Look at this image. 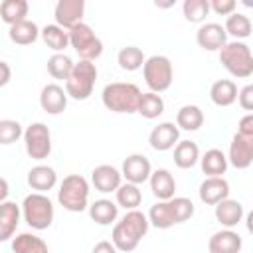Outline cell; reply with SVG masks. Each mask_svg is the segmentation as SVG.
Here are the masks:
<instances>
[{"label": "cell", "mask_w": 253, "mask_h": 253, "mask_svg": "<svg viewBox=\"0 0 253 253\" xmlns=\"http://www.w3.org/2000/svg\"><path fill=\"white\" fill-rule=\"evenodd\" d=\"M148 215H144L138 210H130L125 213V217L121 221L115 223L113 227V235L111 241L115 243V247L123 253H130L138 247L140 239L146 235L148 231Z\"/></svg>", "instance_id": "6da1fadb"}, {"label": "cell", "mask_w": 253, "mask_h": 253, "mask_svg": "<svg viewBox=\"0 0 253 253\" xmlns=\"http://www.w3.org/2000/svg\"><path fill=\"white\" fill-rule=\"evenodd\" d=\"M140 89L134 83H123V81H115L105 85L101 99L103 105L113 111V113H138V105H140Z\"/></svg>", "instance_id": "7a4b0ae2"}, {"label": "cell", "mask_w": 253, "mask_h": 253, "mask_svg": "<svg viewBox=\"0 0 253 253\" xmlns=\"http://www.w3.org/2000/svg\"><path fill=\"white\" fill-rule=\"evenodd\" d=\"M57 202L63 210L79 213L89 208V184L79 174H69L63 178L57 190Z\"/></svg>", "instance_id": "3957f363"}, {"label": "cell", "mask_w": 253, "mask_h": 253, "mask_svg": "<svg viewBox=\"0 0 253 253\" xmlns=\"http://www.w3.org/2000/svg\"><path fill=\"white\" fill-rule=\"evenodd\" d=\"M219 61L233 77L245 79L253 73V53L243 42H227L219 49Z\"/></svg>", "instance_id": "277c9868"}, {"label": "cell", "mask_w": 253, "mask_h": 253, "mask_svg": "<svg viewBox=\"0 0 253 253\" xmlns=\"http://www.w3.org/2000/svg\"><path fill=\"white\" fill-rule=\"evenodd\" d=\"M22 215L32 229L36 231L47 229L53 221V204L45 194L40 192L28 194L22 202Z\"/></svg>", "instance_id": "5b68a950"}, {"label": "cell", "mask_w": 253, "mask_h": 253, "mask_svg": "<svg viewBox=\"0 0 253 253\" xmlns=\"http://www.w3.org/2000/svg\"><path fill=\"white\" fill-rule=\"evenodd\" d=\"M95 81H97V67H95V63L79 59V63H75V67L71 71V77L65 81V91H67V95L71 99L85 101L93 93Z\"/></svg>", "instance_id": "8992f818"}, {"label": "cell", "mask_w": 253, "mask_h": 253, "mask_svg": "<svg viewBox=\"0 0 253 253\" xmlns=\"http://www.w3.org/2000/svg\"><path fill=\"white\" fill-rule=\"evenodd\" d=\"M144 83L152 93H162L170 89L174 79V67L172 61L166 55H150L142 65Z\"/></svg>", "instance_id": "52a82bcc"}, {"label": "cell", "mask_w": 253, "mask_h": 253, "mask_svg": "<svg viewBox=\"0 0 253 253\" xmlns=\"http://www.w3.org/2000/svg\"><path fill=\"white\" fill-rule=\"evenodd\" d=\"M69 43L85 61H95L103 53V42L95 36L91 26H87L85 22L69 30Z\"/></svg>", "instance_id": "ba28073f"}, {"label": "cell", "mask_w": 253, "mask_h": 253, "mask_svg": "<svg viewBox=\"0 0 253 253\" xmlns=\"http://www.w3.org/2000/svg\"><path fill=\"white\" fill-rule=\"evenodd\" d=\"M26 152L32 160H43L51 152V134L43 123H32L24 130Z\"/></svg>", "instance_id": "9c48e42d"}, {"label": "cell", "mask_w": 253, "mask_h": 253, "mask_svg": "<svg viewBox=\"0 0 253 253\" xmlns=\"http://www.w3.org/2000/svg\"><path fill=\"white\" fill-rule=\"evenodd\" d=\"M227 160L237 170H245L253 164V136L235 132L229 142V154Z\"/></svg>", "instance_id": "30bf717a"}, {"label": "cell", "mask_w": 253, "mask_h": 253, "mask_svg": "<svg viewBox=\"0 0 253 253\" xmlns=\"http://www.w3.org/2000/svg\"><path fill=\"white\" fill-rule=\"evenodd\" d=\"M83 14H85V2L83 0H59L55 4V10H53L55 24L67 32L83 22Z\"/></svg>", "instance_id": "8fae6325"}, {"label": "cell", "mask_w": 253, "mask_h": 253, "mask_svg": "<svg viewBox=\"0 0 253 253\" xmlns=\"http://www.w3.org/2000/svg\"><path fill=\"white\" fill-rule=\"evenodd\" d=\"M196 42L206 51H219L227 43V32H225V28L221 24L208 22V24H202L198 28Z\"/></svg>", "instance_id": "7c38bea8"}, {"label": "cell", "mask_w": 253, "mask_h": 253, "mask_svg": "<svg viewBox=\"0 0 253 253\" xmlns=\"http://www.w3.org/2000/svg\"><path fill=\"white\" fill-rule=\"evenodd\" d=\"M121 172H123V178H126V182L138 186V184H144L146 180H150L152 166L144 154H130L125 158Z\"/></svg>", "instance_id": "4fadbf2b"}, {"label": "cell", "mask_w": 253, "mask_h": 253, "mask_svg": "<svg viewBox=\"0 0 253 253\" xmlns=\"http://www.w3.org/2000/svg\"><path fill=\"white\" fill-rule=\"evenodd\" d=\"M180 128H178V125H174V123H160L158 126H154L152 130H150V134H148V142H150V146L154 148V150H158V152H164V150H170V148H174L180 140Z\"/></svg>", "instance_id": "5bb4252c"}, {"label": "cell", "mask_w": 253, "mask_h": 253, "mask_svg": "<svg viewBox=\"0 0 253 253\" xmlns=\"http://www.w3.org/2000/svg\"><path fill=\"white\" fill-rule=\"evenodd\" d=\"M200 200L208 206H217L219 202L229 198V184L223 176H211L206 178L200 184Z\"/></svg>", "instance_id": "9a60e30c"}, {"label": "cell", "mask_w": 253, "mask_h": 253, "mask_svg": "<svg viewBox=\"0 0 253 253\" xmlns=\"http://www.w3.org/2000/svg\"><path fill=\"white\" fill-rule=\"evenodd\" d=\"M121 178H123V172H119L111 164H101V166L93 168V172H91V182H93L95 190L101 194L117 192L121 188Z\"/></svg>", "instance_id": "2e32d148"}, {"label": "cell", "mask_w": 253, "mask_h": 253, "mask_svg": "<svg viewBox=\"0 0 253 253\" xmlns=\"http://www.w3.org/2000/svg\"><path fill=\"white\" fill-rule=\"evenodd\" d=\"M67 91L57 83H49L40 93V105L47 115H59L67 107Z\"/></svg>", "instance_id": "e0dca14e"}, {"label": "cell", "mask_w": 253, "mask_h": 253, "mask_svg": "<svg viewBox=\"0 0 253 253\" xmlns=\"http://www.w3.org/2000/svg\"><path fill=\"white\" fill-rule=\"evenodd\" d=\"M241 245H243V241H241V235L237 231L221 229L210 237L208 249H210V253H239Z\"/></svg>", "instance_id": "ac0fdd59"}, {"label": "cell", "mask_w": 253, "mask_h": 253, "mask_svg": "<svg viewBox=\"0 0 253 253\" xmlns=\"http://www.w3.org/2000/svg\"><path fill=\"white\" fill-rule=\"evenodd\" d=\"M148 182H150V190H152V194H154L160 202H168V200L174 198L176 182H174V176L170 174V170H166V168H158V170H154Z\"/></svg>", "instance_id": "d6986e66"}, {"label": "cell", "mask_w": 253, "mask_h": 253, "mask_svg": "<svg viewBox=\"0 0 253 253\" xmlns=\"http://www.w3.org/2000/svg\"><path fill=\"white\" fill-rule=\"evenodd\" d=\"M20 223V208L14 202L0 204V241H8Z\"/></svg>", "instance_id": "ffe728a7"}, {"label": "cell", "mask_w": 253, "mask_h": 253, "mask_svg": "<svg viewBox=\"0 0 253 253\" xmlns=\"http://www.w3.org/2000/svg\"><path fill=\"white\" fill-rule=\"evenodd\" d=\"M28 184H30L32 190L43 194V192L51 190V188L57 184V174H55L53 168L40 164V166H34V168L28 172Z\"/></svg>", "instance_id": "44dd1931"}, {"label": "cell", "mask_w": 253, "mask_h": 253, "mask_svg": "<svg viewBox=\"0 0 253 253\" xmlns=\"http://www.w3.org/2000/svg\"><path fill=\"white\" fill-rule=\"evenodd\" d=\"M215 219L223 227L231 229L243 219V206L237 200H229L227 198V200H223V202H219L215 206Z\"/></svg>", "instance_id": "7402d4cb"}, {"label": "cell", "mask_w": 253, "mask_h": 253, "mask_svg": "<svg viewBox=\"0 0 253 253\" xmlns=\"http://www.w3.org/2000/svg\"><path fill=\"white\" fill-rule=\"evenodd\" d=\"M237 85L231 79H217L210 89V99L217 107H229L237 101Z\"/></svg>", "instance_id": "603a6c76"}, {"label": "cell", "mask_w": 253, "mask_h": 253, "mask_svg": "<svg viewBox=\"0 0 253 253\" xmlns=\"http://www.w3.org/2000/svg\"><path fill=\"white\" fill-rule=\"evenodd\" d=\"M8 36H10V40H12L14 43H18V45H30V43H34V42L42 36V32H40V28L36 26V22L24 20V22H18V24L10 26Z\"/></svg>", "instance_id": "cb8c5ba5"}, {"label": "cell", "mask_w": 253, "mask_h": 253, "mask_svg": "<svg viewBox=\"0 0 253 253\" xmlns=\"http://www.w3.org/2000/svg\"><path fill=\"white\" fill-rule=\"evenodd\" d=\"M227 162H229L227 156H225L219 148H210V150H206V154L200 158L202 172L208 174V178L225 174V170H227Z\"/></svg>", "instance_id": "d4e9b609"}, {"label": "cell", "mask_w": 253, "mask_h": 253, "mask_svg": "<svg viewBox=\"0 0 253 253\" xmlns=\"http://www.w3.org/2000/svg\"><path fill=\"white\" fill-rule=\"evenodd\" d=\"M89 215L99 225H111L119 215V206L111 200H95L89 206Z\"/></svg>", "instance_id": "484cf974"}, {"label": "cell", "mask_w": 253, "mask_h": 253, "mask_svg": "<svg viewBox=\"0 0 253 253\" xmlns=\"http://www.w3.org/2000/svg\"><path fill=\"white\" fill-rule=\"evenodd\" d=\"M148 221L150 225H154L156 229H168L172 225H176V215H174V210L170 206V200L168 202H156L150 211H148Z\"/></svg>", "instance_id": "4316f807"}, {"label": "cell", "mask_w": 253, "mask_h": 253, "mask_svg": "<svg viewBox=\"0 0 253 253\" xmlns=\"http://www.w3.org/2000/svg\"><path fill=\"white\" fill-rule=\"evenodd\" d=\"M200 160V148L196 142L192 140H180L174 146V164L182 170L196 166V162Z\"/></svg>", "instance_id": "83f0119b"}, {"label": "cell", "mask_w": 253, "mask_h": 253, "mask_svg": "<svg viewBox=\"0 0 253 253\" xmlns=\"http://www.w3.org/2000/svg\"><path fill=\"white\" fill-rule=\"evenodd\" d=\"M28 10H30V4L26 0H4L0 4V18L8 26H14L18 22L28 20L26 18L28 16Z\"/></svg>", "instance_id": "f1b7e54d"}, {"label": "cell", "mask_w": 253, "mask_h": 253, "mask_svg": "<svg viewBox=\"0 0 253 253\" xmlns=\"http://www.w3.org/2000/svg\"><path fill=\"white\" fill-rule=\"evenodd\" d=\"M14 253H49L47 243L34 233H20L12 239Z\"/></svg>", "instance_id": "f546056e"}, {"label": "cell", "mask_w": 253, "mask_h": 253, "mask_svg": "<svg viewBox=\"0 0 253 253\" xmlns=\"http://www.w3.org/2000/svg\"><path fill=\"white\" fill-rule=\"evenodd\" d=\"M176 125L182 130H198L204 125V113L198 105H184L176 113Z\"/></svg>", "instance_id": "4dcf8cb0"}, {"label": "cell", "mask_w": 253, "mask_h": 253, "mask_svg": "<svg viewBox=\"0 0 253 253\" xmlns=\"http://www.w3.org/2000/svg\"><path fill=\"white\" fill-rule=\"evenodd\" d=\"M223 28H225L227 36L235 38V42L249 38L251 32H253V24H251V20H249L245 14H239V12H233L231 16H227Z\"/></svg>", "instance_id": "1f68e13d"}, {"label": "cell", "mask_w": 253, "mask_h": 253, "mask_svg": "<svg viewBox=\"0 0 253 253\" xmlns=\"http://www.w3.org/2000/svg\"><path fill=\"white\" fill-rule=\"evenodd\" d=\"M42 40H43V43L49 47V49H53V51H63L67 45H71L69 43V32L67 30H63L61 26H57V24H49V26H45L43 30H42Z\"/></svg>", "instance_id": "d6a6232c"}, {"label": "cell", "mask_w": 253, "mask_h": 253, "mask_svg": "<svg viewBox=\"0 0 253 253\" xmlns=\"http://www.w3.org/2000/svg\"><path fill=\"white\" fill-rule=\"evenodd\" d=\"M73 67H75V63H73L71 57H67L65 53H53V55L47 59V73H49L53 79L67 81V79L71 77Z\"/></svg>", "instance_id": "836d02e7"}, {"label": "cell", "mask_w": 253, "mask_h": 253, "mask_svg": "<svg viewBox=\"0 0 253 253\" xmlns=\"http://www.w3.org/2000/svg\"><path fill=\"white\" fill-rule=\"evenodd\" d=\"M117 61H119L121 69H125V71H136V69H140V67L144 65L146 57H144V53H142L140 47H136V45H126V47H123V49L119 51Z\"/></svg>", "instance_id": "e575fe53"}, {"label": "cell", "mask_w": 253, "mask_h": 253, "mask_svg": "<svg viewBox=\"0 0 253 253\" xmlns=\"http://www.w3.org/2000/svg\"><path fill=\"white\" fill-rule=\"evenodd\" d=\"M115 194H117V204L123 206L125 210H128V211L136 210L140 206V202H142V192L138 190L136 184H130V182L121 184V188Z\"/></svg>", "instance_id": "d590c367"}, {"label": "cell", "mask_w": 253, "mask_h": 253, "mask_svg": "<svg viewBox=\"0 0 253 253\" xmlns=\"http://www.w3.org/2000/svg\"><path fill=\"white\" fill-rule=\"evenodd\" d=\"M138 113L144 117V119H156L164 113V101L158 93H142L140 97V105H138Z\"/></svg>", "instance_id": "8d00e7d4"}, {"label": "cell", "mask_w": 253, "mask_h": 253, "mask_svg": "<svg viewBox=\"0 0 253 253\" xmlns=\"http://www.w3.org/2000/svg\"><path fill=\"white\" fill-rule=\"evenodd\" d=\"M182 12H184V18H186L188 22L200 24V22H204L206 16L211 12L210 0H184Z\"/></svg>", "instance_id": "74e56055"}, {"label": "cell", "mask_w": 253, "mask_h": 253, "mask_svg": "<svg viewBox=\"0 0 253 253\" xmlns=\"http://www.w3.org/2000/svg\"><path fill=\"white\" fill-rule=\"evenodd\" d=\"M20 136H24V130L18 121H12V119L0 121V144H12Z\"/></svg>", "instance_id": "f35d334b"}, {"label": "cell", "mask_w": 253, "mask_h": 253, "mask_svg": "<svg viewBox=\"0 0 253 253\" xmlns=\"http://www.w3.org/2000/svg\"><path fill=\"white\" fill-rule=\"evenodd\" d=\"M170 206H172V210H174V215H176V221L178 223H182V221H188L192 215H194V204H192V200H188V198H172L170 200Z\"/></svg>", "instance_id": "ab89813d"}, {"label": "cell", "mask_w": 253, "mask_h": 253, "mask_svg": "<svg viewBox=\"0 0 253 253\" xmlns=\"http://www.w3.org/2000/svg\"><path fill=\"white\" fill-rule=\"evenodd\" d=\"M210 8L211 12L219 14V16H231L237 8L235 0H210Z\"/></svg>", "instance_id": "60d3db41"}, {"label": "cell", "mask_w": 253, "mask_h": 253, "mask_svg": "<svg viewBox=\"0 0 253 253\" xmlns=\"http://www.w3.org/2000/svg\"><path fill=\"white\" fill-rule=\"evenodd\" d=\"M237 101H239V105H241L243 111L253 113V85H245V87L239 91Z\"/></svg>", "instance_id": "b9f144b4"}, {"label": "cell", "mask_w": 253, "mask_h": 253, "mask_svg": "<svg viewBox=\"0 0 253 253\" xmlns=\"http://www.w3.org/2000/svg\"><path fill=\"white\" fill-rule=\"evenodd\" d=\"M237 132L253 136V113H247V115H243V117L239 119V128H237Z\"/></svg>", "instance_id": "7bdbcfd3"}, {"label": "cell", "mask_w": 253, "mask_h": 253, "mask_svg": "<svg viewBox=\"0 0 253 253\" xmlns=\"http://www.w3.org/2000/svg\"><path fill=\"white\" fill-rule=\"evenodd\" d=\"M117 251H119V249L115 247L113 241H99V243L93 247L91 253H117Z\"/></svg>", "instance_id": "ee69618b"}, {"label": "cell", "mask_w": 253, "mask_h": 253, "mask_svg": "<svg viewBox=\"0 0 253 253\" xmlns=\"http://www.w3.org/2000/svg\"><path fill=\"white\" fill-rule=\"evenodd\" d=\"M0 69H2V79H0V85L4 87V85H8V81H10V65H8L6 61H0Z\"/></svg>", "instance_id": "f6af8a7d"}, {"label": "cell", "mask_w": 253, "mask_h": 253, "mask_svg": "<svg viewBox=\"0 0 253 253\" xmlns=\"http://www.w3.org/2000/svg\"><path fill=\"white\" fill-rule=\"evenodd\" d=\"M0 184H2V192H0V202H8V200H6V196H8V182H6V178H2V180H0Z\"/></svg>", "instance_id": "bcb514c9"}, {"label": "cell", "mask_w": 253, "mask_h": 253, "mask_svg": "<svg viewBox=\"0 0 253 253\" xmlns=\"http://www.w3.org/2000/svg\"><path fill=\"white\" fill-rule=\"evenodd\" d=\"M245 225H247V231L253 235V210L247 213V217H245Z\"/></svg>", "instance_id": "7dc6e473"}, {"label": "cell", "mask_w": 253, "mask_h": 253, "mask_svg": "<svg viewBox=\"0 0 253 253\" xmlns=\"http://www.w3.org/2000/svg\"><path fill=\"white\" fill-rule=\"evenodd\" d=\"M243 4H245V6H249V8H251V6H253V0H243Z\"/></svg>", "instance_id": "c3c4849f"}]
</instances>
